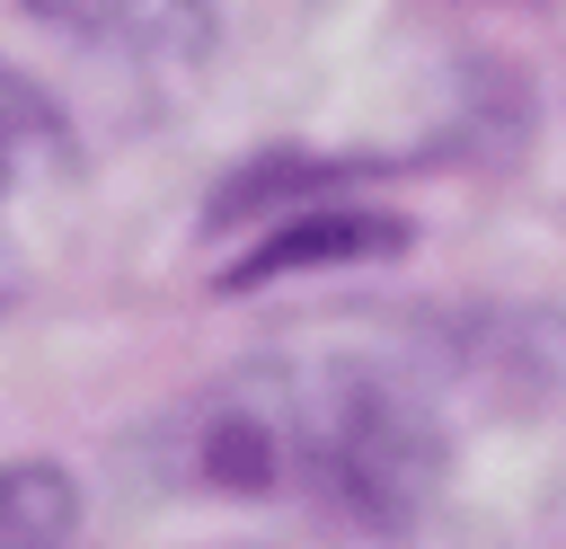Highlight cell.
<instances>
[{
  "instance_id": "4",
  "label": "cell",
  "mask_w": 566,
  "mask_h": 549,
  "mask_svg": "<svg viewBox=\"0 0 566 549\" xmlns=\"http://www.w3.org/2000/svg\"><path fill=\"white\" fill-rule=\"evenodd\" d=\"M0 549H80V505L53 469L0 478Z\"/></svg>"
},
{
  "instance_id": "1",
  "label": "cell",
  "mask_w": 566,
  "mask_h": 549,
  "mask_svg": "<svg viewBox=\"0 0 566 549\" xmlns=\"http://www.w3.org/2000/svg\"><path fill=\"white\" fill-rule=\"evenodd\" d=\"M150 460L203 496H310L389 531L442 478V416L380 354H283L186 398Z\"/></svg>"
},
{
  "instance_id": "3",
  "label": "cell",
  "mask_w": 566,
  "mask_h": 549,
  "mask_svg": "<svg viewBox=\"0 0 566 549\" xmlns=\"http://www.w3.org/2000/svg\"><path fill=\"white\" fill-rule=\"evenodd\" d=\"M53 35H80L133 71H195L212 53V9L203 0H27Z\"/></svg>"
},
{
  "instance_id": "2",
  "label": "cell",
  "mask_w": 566,
  "mask_h": 549,
  "mask_svg": "<svg viewBox=\"0 0 566 549\" xmlns=\"http://www.w3.org/2000/svg\"><path fill=\"white\" fill-rule=\"evenodd\" d=\"M62 115L18 80L0 71V301L27 283V257H35V221H44V195L62 186Z\"/></svg>"
}]
</instances>
